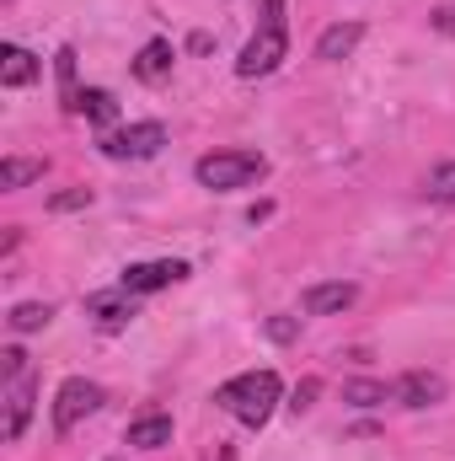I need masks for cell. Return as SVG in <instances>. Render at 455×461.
<instances>
[{"instance_id":"1","label":"cell","mask_w":455,"mask_h":461,"mask_svg":"<svg viewBox=\"0 0 455 461\" xmlns=\"http://www.w3.org/2000/svg\"><path fill=\"white\" fill-rule=\"evenodd\" d=\"M215 402L226 408L230 419H241L246 429H263L273 419V408L284 402V381L273 370H246V375H236V381H226L215 392Z\"/></svg>"},{"instance_id":"2","label":"cell","mask_w":455,"mask_h":461,"mask_svg":"<svg viewBox=\"0 0 455 461\" xmlns=\"http://www.w3.org/2000/svg\"><path fill=\"white\" fill-rule=\"evenodd\" d=\"M263 172H268V161H263L257 150H215V156H204V161L193 167V177H199L204 188H215V194L246 188V183H257Z\"/></svg>"},{"instance_id":"3","label":"cell","mask_w":455,"mask_h":461,"mask_svg":"<svg viewBox=\"0 0 455 461\" xmlns=\"http://www.w3.org/2000/svg\"><path fill=\"white\" fill-rule=\"evenodd\" d=\"M161 145H166V123H156V118L103 134V156L108 161H150V156H161Z\"/></svg>"},{"instance_id":"4","label":"cell","mask_w":455,"mask_h":461,"mask_svg":"<svg viewBox=\"0 0 455 461\" xmlns=\"http://www.w3.org/2000/svg\"><path fill=\"white\" fill-rule=\"evenodd\" d=\"M284 59H290V32H284V27H257L252 43H246L241 59H236V76L257 81V76H273Z\"/></svg>"},{"instance_id":"5","label":"cell","mask_w":455,"mask_h":461,"mask_svg":"<svg viewBox=\"0 0 455 461\" xmlns=\"http://www.w3.org/2000/svg\"><path fill=\"white\" fill-rule=\"evenodd\" d=\"M103 408V386L97 381H86V375H70V381H59V392H54V429L59 435H70L81 419H92Z\"/></svg>"},{"instance_id":"6","label":"cell","mask_w":455,"mask_h":461,"mask_svg":"<svg viewBox=\"0 0 455 461\" xmlns=\"http://www.w3.org/2000/svg\"><path fill=\"white\" fill-rule=\"evenodd\" d=\"M177 279H188V263H183V258H156V263H129V268L118 274V285H123L129 295H150V290H166V285H177Z\"/></svg>"},{"instance_id":"7","label":"cell","mask_w":455,"mask_h":461,"mask_svg":"<svg viewBox=\"0 0 455 461\" xmlns=\"http://www.w3.org/2000/svg\"><path fill=\"white\" fill-rule=\"evenodd\" d=\"M32 402H38V381H32V370L16 375V381H5V419H0V435H5V440H22V435H27Z\"/></svg>"},{"instance_id":"8","label":"cell","mask_w":455,"mask_h":461,"mask_svg":"<svg viewBox=\"0 0 455 461\" xmlns=\"http://www.w3.org/2000/svg\"><path fill=\"white\" fill-rule=\"evenodd\" d=\"M391 397H397L402 408H434V402L445 397V375H434V370H407L402 381H391Z\"/></svg>"},{"instance_id":"9","label":"cell","mask_w":455,"mask_h":461,"mask_svg":"<svg viewBox=\"0 0 455 461\" xmlns=\"http://www.w3.org/2000/svg\"><path fill=\"white\" fill-rule=\"evenodd\" d=\"M86 312L97 317V328H103V333H118V328H129V322H134V295L118 285V290L92 295V301H86Z\"/></svg>"},{"instance_id":"10","label":"cell","mask_w":455,"mask_h":461,"mask_svg":"<svg viewBox=\"0 0 455 461\" xmlns=\"http://www.w3.org/2000/svg\"><path fill=\"white\" fill-rule=\"evenodd\" d=\"M359 301V285H348V279H333V285H311L306 290V312L311 317H338Z\"/></svg>"},{"instance_id":"11","label":"cell","mask_w":455,"mask_h":461,"mask_svg":"<svg viewBox=\"0 0 455 461\" xmlns=\"http://www.w3.org/2000/svg\"><path fill=\"white\" fill-rule=\"evenodd\" d=\"M359 38H364V27H359V22H333V27L317 38V59L338 65V59H348V54L359 49Z\"/></svg>"},{"instance_id":"12","label":"cell","mask_w":455,"mask_h":461,"mask_svg":"<svg viewBox=\"0 0 455 461\" xmlns=\"http://www.w3.org/2000/svg\"><path fill=\"white\" fill-rule=\"evenodd\" d=\"M0 81H5L11 92L32 86V81H38V59H32L22 43H5V49H0Z\"/></svg>"},{"instance_id":"13","label":"cell","mask_w":455,"mask_h":461,"mask_svg":"<svg viewBox=\"0 0 455 461\" xmlns=\"http://www.w3.org/2000/svg\"><path fill=\"white\" fill-rule=\"evenodd\" d=\"M129 446H139V451H161V446H172V419L166 413H145V419H134L129 424V435H123Z\"/></svg>"},{"instance_id":"14","label":"cell","mask_w":455,"mask_h":461,"mask_svg":"<svg viewBox=\"0 0 455 461\" xmlns=\"http://www.w3.org/2000/svg\"><path fill=\"white\" fill-rule=\"evenodd\" d=\"M172 59H177V49H172L166 38H150V43L139 49V59H134V76H139V81H161V76L172 70Z\"/></svg>"},{"instance_id":"15","label":"cell","mask_w":455,"mask_h":461,"mask_svg":"<svg viewBox=\"0 0 455 461\" xmlns=\"http://www.w3.org/2000/svg\"><path fill=\"white\" fill-rule=\"evenodd\" d=\"M43 177V161L38 156H5L0 161V188L5 194H16V188H27V183H38Z\"/></svg>"},{"instance_id":"16","label":"cell","mask_w":455,"mask_h":461,"mask_svg":"<svg viewBox=\"0 0 455 461\" xmlns=\"http://www.w3.org/2000/svg\"><path fill=\"white\" fill-rule=\"evenodd\" d=\"M11 333H43L49 322H54V306L49 301H22V306H11Z\"/></svg>"},{"instance_id":"17","label":"cell","mask_w":455,"mask_h":461,"mask_svg":"<svg viewBox=\"0 0 455 461\" xmlns=\"http://www.w3.org/2000/svg\"><path fill=\"white\" fill-rule=\"evenodd\" d=\"M343 402H353V408H386L397 397H391L386 381H343Z\"/></svg>"},{"instance_id":"18","label":"cell","mask_w":455,"mask_h":461,"mask_svg":"<svg viewBox=\"0 0 455 461\" xmlns=\"http://www.w3.org/2000/svg\"><path fill=\"white\" fill-rule=\"evenodd\" d=\"M76 113H86L92 123H113V118H118V103H113V92H103V86H86V92L76 97Z\"/></svg>"},{"instance_id":"19","label":"cell","mask_w":455,"mask_h":461,"mask_svg":"<svg viewBox=\"0 0 455 461\" xmlns=\"http://www.w3.org/2000/svg\"><path fill=\"white\" fill-rule=\"evenodd\" d=\"M54 70H59V97H65V108L76 113V97H81V86H76V49H70V43L54 54Z\"/></svg>"},{"instance_id":"20","label":"cell","mask_w":455,"mask_h":461,"mask_svg":"<svg viewBox=\"0 0 455 461\" xmlns=\"http://www.w3.org/2000/svg\"><path fill=\"white\" fill-rule=\"evenodd\" d=\"M424 194H429V199H445V204H451V199H455V161H440V167L429 172Z\"/></svg>"},{"instance_id":"21","label":"cell","mask_w":455,"mask_h":461,"mask_svg":"<svg viewBox=\"0 0 455 461\" xmlns=\"http://www.w3.org/2000/svg\"><path fill=\"white\" fill-rule=\"evenodd\" d=\"M86 204H92V188H65V194H54V199H49V210H54V215L86 210Z\"/></svg>"},{"instance_id":"22","label":"cell","mask_w":455,"mask_h":461,"mask_svg":"<svg viewBox=\"0 0 455 461\" xmlns=\"http://www.w3.org/2000/svg\"><path fill=\"white\" fill-rule=\"evenodd\" d=\"M263 333H268L273 344H295V339H300V322H295V317H268Z\"/></svg>"},{"instance_id":"23","label":"cell","mask_w":455,"mask_h":461,"mask_svg":"<svg viewBox=\"0 0 455 461\" xmlns=\"http://www.w3.org/2000/svg\"><path fill=\"white\" fill-rule=\"evenodd\" d=\"M16 375H27V354L22 348H5L0 354V381H16Z\"/></svg>"},{"instance_id":"24","label":"cell","mask_w":455,"mask_h":461,"mask_svg":"<svg viewBox=\"0 0 455 461\" xmlns=\"http://www.w3.org/2000/svg\"><path fill=\"white\" fill-rule=\"evenodd\" d=\"M317 392H322V381H317V375H306V381L295 386V402H290V408H295V413H306V408L317 402Z\"/></svg>"},{"instance_id":"25","label":"cell","mask_w":455,"mask_h":461,"mask_svg":"<svg viewBox=\"0 0 455 461\" xmlns=\"http://www.w3.org/2000/svg\"><path fill=\"white\" fill-rule=\"evenodd\" d=\"M263 27H284V0H263Z\"/></svg>"},{"instance_id":"26","label":"cell","mask_w":455,"mask_h":461,"mask_svg":"<svg viewBox=\"0 0 455 461\" xmlns=\"http://www.w3.org/2000/svg\"><path fill=\"white\" fill-rule=\"evenodd\" d=\"M434 27H440L445 38H455V5H445V11H434Z\"/></svg>"}]
</instances>
